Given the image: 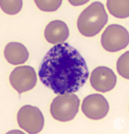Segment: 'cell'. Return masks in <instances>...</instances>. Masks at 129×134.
<instances>
[{"instance_id":"6da1fadb","label":"cell","mask_w":129,"mask_h":134,"mask_svg":"<svg viewBox=\"0 0 129 134\" xmlns=\"http://www.w3.org/2000/svg\"><path fill=\"white\" fill-rule=\"evenodd\" d=\"M38 74L42 83L57 94L77 92L89 76L85 59L66 42L54 46L46 53Z\"/></svg>"},{"instance_id":"7a4b0ae2","label":"cell","mask_w":129,"mask_h":134,"mask_svg":"<svg viewBox=\"0 0 129 134\" xmlns=\"http://www.w3.org/2000/svg\"><path fill=\"white\" fill-rule=\"evenodd\" d=\"M108 20L104 5L93 2L81 12L77 20L80 33L85 37H93L100 33Z\"/></svg>"},{"instance_id":"3957f363","label":"cell","mask_w":129,"mask_h":134,"mask_svg":"<svg viewBox=\"0 0 129 134\" xmlns=\"http://www.w3.org/2000/svg\"><path fill=\"white\" fill-rule=\"evenodd\" d=\"M80 99L73 93L59 94L51 105V113L53 118L61 122L73 120L79 111Z\"/></svg>"},{"instance_id":"277c9868","label":"cell","mask_w":129,"mask_h":134,"mask_svg":"<svg viewBox=\"0 0 129 134\" xmlns=\"http://www.w3.org/2000/svg\"><path fill=\"white\" fill-rule=\"evenodd\" d=\"M127 30L119 25H109L102 35L101 42L103 48L109 52H117L128 45Z\"/></svg>"},{"instance_id":"5b68a950","label":"cell","mask_w":129,"mask_h":134,"mask_svg":"<svg viewBox=\"0 0 129 134\" xmlns=\"http://www.w3.org/2000/svg\"><path fill=\"white\" fill-rule=\"evenodd\" d=\"M20 127L30 134L40 132L44 126V117L40 110L30 105L22 107L17 115Z\"/></svg>"},{"instance_id":"8992f818","label":"cell","mask_w":129,"mask_h":134,"mask_svg":"<svg viewBox=\"0 0 129 134\" xmlns=\"http://www.w3.org/2000/svg\"><path fill=\"white\" fill-rule=\"evenodd\" d=\"M10 82L12 87L19 93L31 90L37 83L35 70L30 66L15 68L10 75Z\"/></svg>"},{"instance_id":"52a82bcc","label":"cell","mask_w":129,"mask_h":134,"mask_svg":"<svg viewBox=\"0 0 129 134\" xmlns=\"http://www.w3.org/2000/svg\"><path fill=\"white\" fill-rule=\"evenodd\" d=\"M82 111L88 119L102 120L109 111V103L102 94L95 93L87 96L81 106Z\"/></svg>"},{"instance_id":"ba28073f","label":"cell","mask_w":129,"mask_h":134,"mask_svg":"<svg viewBox=\"0 0 129 134\" xmlns=\"http://www.w3.org/2000/svg\"><path fill=\"white\" fill-rule=\"evenodd\" d=\"M117 77L114 72L106 67H98L91 73L90 84L98 92L106 93L115 88Z\"/></svg>"},{"instance_id":"9c48e42d","label":"cell","mask_w":129,"mask_h":134,"mask_svg":"<svg viewBox=\"0 0 129 134\" xmlns=\"http://www.w3.org/2000/svg\"><path fill=\"white\" fill-rule=\"evenodd\" d=\"M48 42L58 45L65 42L69 36V29L65 22L62 20H53L46 25L44 32Z\"/></svg>"},{"instance_id":"30bf717a","label":"cell","mask_w":129,"mask_h":134,"mask_svg":"<svg viewBox=\"0 0 129 134\" xmlns=\"http://www.w3.org/2000/svg\"><path fill=\"white\" fill-rule=\"evenodd\" d=\"M29 51L26 47L20 42H10L4 50V56L7 61L13 65L23 64L29 58Z\"/></svg>"},{"instance_id":"8fae6325","label":"cell","mask_w":129,"mask_h":134,"mask_svg":"<svg viewBox=\"0 0 129 134\" xmlns=\"http://www.w3.org/2000/svg\"><path fill=\"white\" fill-rule=\"evenodd\" d=\"M107 8L110 13L117 18H127L129 15L128 0H108Z\"/></svg>"},{"instance_id":"7c38bea8","label":"cell","mask_w":129,"mask_h":134,"mask_svg":"<svg viewBox=\"0 0 129 134\" xmlns=\"http://www.w3.org/2000/svg\"><path fill=\"white\" fill-rule=\"evenodd\" d=\"M23 2L21 0H1L0 7L2 10L8 15H15L20 12Z\"/></svg>"},{"instance_id":"4fadbf2b","label":"cell","mask_w":129,"mask_h":134,"mask_svg":"<svg viewBox=\"0 0 129 134\" xmlns=\"http://www.w3.org/2000/svg\"><path fill=\"white\" fill-rule=\"evenodd\" d=\"M129 52L126 51L124 54L119 57V59L117 61V71L119 74L123 76L124 78L128 79L129 78Z\"/></svg>"},{"instance_id":"5bb4252c","label":"cell","mask_w":129,"mask_h":134,"mask_svg":"<svg viewBox=\"0 0 129 134\" xmlns=\"http://www.w3.org/2000/svg\"><path fill=\"white\" fill-rule=\"evenodd\" d=\"M37 7L43 12H54L62 4L61 0H36Z\"/></svg>"},{"instance_id":"9a60e30c","label":"cell","mask_w":129,"mask_h":134,"mask_svg":"<svg viewBox=\"0 0 129 134\" xmlns=\"http://www.w3.org/2000/svg\"><path fill=\"white\" fill-rule=\"evenodd\" d=\"M69 3L72 5H81L88 3V0H86V1H71V0H70Z\"/></svg>"}]
</instances>
